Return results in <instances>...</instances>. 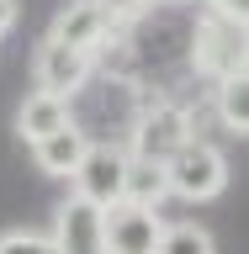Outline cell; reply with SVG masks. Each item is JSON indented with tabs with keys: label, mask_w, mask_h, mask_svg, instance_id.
<instances>
[{
	"label": "cell",
	"mask_w": 249,
	"mask_h": 254,
	"mask_svg": "<svg viewBox=\"0 0 249 254\" xmlns=\"http://www.w3.org/2000/svg\"><path fill=\"white\" fill-rule=\"evenodd\" d=\"M165 180H170V196H180V201H212L228 186V159H223L218 143H207V138L191 132L165 159Z\"/></svg>",
	"instance_id": "6da1fadb"
},
{
	"label": "cell",
	"mask_w": 249,
	"mask_h": 254,
	"mask_svg": "<svg viewBox=\"0 0 249 254\" xmlns=\"http://www.w3.org/2000/svg\"><path fill=\"white\" fill-rule=\"evenodd\" d=\"M159 206H143V201H111L101 212V249H117V254H154L159 244Z\"/></svg>",
	"instance_id": "7a4b0ae2"
},
{
	"label": "cell",
	"mask_w": 249,
	"mask_h": 254,
	"mask_svg": "<svg viewBox=\"0 0 249 254\" xmlns=\"http://www.w3.org/2000/svg\"><path fill=\"white\" fill-rule=\"evenodd\" d=\"M191 132H196V122H191L186 106L154 101V106L138 111V122H133V148H127V154H138V159H170Z\"/></svg>",
	"instance_id": "3957f363"
},
{
	"label": "cell",
	"mask_w": 249,
	"mask_h": 254,
	"mask_svg": "<svg viewBox=\"0 0 249 254\" xmlns=\"http://www.w3.org/2000/svg\"><path fill=\"white\" fill-rule=\"evenodd\" d=\"M122 175H127V148H117V143H85V154L69 170V180H75V190L85 201L111 206V201H122Z\"/></svg>",
	"instance_id": "277c9868"
},
{
	"label": "cell",
	"mask_w": 249,
	"mask_h": 254,
	"mask_svg": "<svg viewBox=\"0 0 249 254\" xmlns=\"http://www.w3.org/2000/svg\"><path fill=\"white\" fill-rule=\"evenodd\" d=\"M90 64H95L90 48H75V43H59V37H43L37 59H32V74H37V90L75 95L80 85L90 79Z\"/></svg>",
	"instance_id": "5b68a950"
},
{
	"label": "cell",
	"mask_w": 249,
	"mask_h": 254,
	"mask_svg": "<svg viewBox=\"0 0 249 254\" xmlns=\"http://www.w3.org/2000/svg\"><path fill=\"white\" fill-rule=\"evenodd\" d=\"M191 64L207 79L228 74V69H244V21H228V16L212 11V21H202L196 43H191Z\"/></svg>",
	"instance_id": "8992f818"
},
{
	"label": "cell",
	"mask_w": 249,
	"mask_h": 254,
	"mask_svg": "<svg viewBox=\"0 0 249 254\" xmlns=\"http://www.w3.org/2000/svg\"><path fill=\"white\" fill-rule=\"evenodd\" d=\"M101 212L106 206L85 201V196H69V201H59V212H53V249H80V254H95L101 249Z\"/></svg>",
	"instance_id": "52a82bcc"
},
{
	"label": "cell",
	"mask_w": 249,
	"mask_h": 254,
	"mask_svg": "<svg viewBox=\"0 0 249 254\" xmlns=\"http://www.w3.org/2000/svg\"><path fill=\"white\" fill-rule=\"evenodd\" d=\"M111 16L101 11V0H75V5H64L59 16H53V27H48V37H59V43H75V48H90V53H101V48L111 43Z\"/></svg>",
	"instance_id": "ba28073f"
},
{
	"label": "cell",
	"mask_w": 249,
	"mask_h": 254,
	"mask_svg": "<svg viewBox=\"0 0 249 254\" xmlns=\"http://www.w3.org/2000/svg\"><path fill=\"white\" fill-rule=\"evenodd\" d=\"M85 132H80V122L69 117L64 127H53V132H43V138L32 143V159H37V170L53 175V180H69V170L80 164V154H85Z\"/></svg>",
	"instance_id": "9c48e42d"
},
{
	"label": "cell",
	"mask_w": 249,
	"mask_h": 254,
	"mask_svg": "<svg viewBox=\"0 0 249 254\" xmlns=\"http://www.w3.org/2000/svg\"><path fill=\"white\" fill-rule=\"evenodd\" d=\"M69 117H75V111H69V95H53V90H32L27 101H21V111H16V138H21V143H37L43 132L64 127Z\"/></svg>",
	"instance_id": "30bf717a"
},
{
	"label": "cell",
	"mask_w": 249,
	"mask_h": 254,
	"mask_svg": "<svg viewBox=\"0 0 249 254\" xmlns=\"http://www.w3.org/2000/svg\"><path fill=\"white\" fill-rule=\"evenodd\" d=\"M170 196V180H165V159H138L127 154V175H122V201H143L159 206Z\"/></svg>",
	"instance_id": "8fae6325"
},
{
	"label": "cell",
	"mask_w": 249,
	"mask_h": 254,
	"mask_svg": "<svg viewBox=\"0 0 249 254\" xmlns=\"http://www.w3.org/2000/svg\"><path fill=\"white\" fill-rule=\"evenodd\" d=\"M218 117H223L228 132H239V138L249 132V74L244 69L218 74Z\"/></svg>",
	"instance_id": "7c38bea8"
},
{
	"label": "cell",
	"mask_w": 249,
	"mask_h": 254,
	"mask_svg": "<svg viewBox=\"0 0 249 254\" xmlns=\"http://www.w3.org/2000/svg\"><path fill=\"white\" fill-rule=\"evenodd\" d=\"M154 249H159V254H175V249H196V254H207V249H212V233H207V228H196V222H165Z\"/></svg>",
	"instance_id": "4fadbf2b"
},
{
	"label": "cell",
	"mask_w": 249,
	"mask_h": 254,
	"mask_svg": "<svg viewBox=\"0 0 249 254\" xmlns=\"http://www.w3.org/2000/svg\"><path fill=\"white\" fill-rule=\"evenodd\" d=\"M154 0H101V11L111 16V27H122V21H138Z\"/></svg>",
	"instance_id": "5bb4252c"
},
{
	"label": "cell",
	"mask_w": 249,
	"mask_h": 254,
	"mask_svg": "<svg viewBox=\"0 0 249 254\" xmlns=\"http://www.w3.org/2000/svg\"><path fill=\"white\" fill-rule=\"evenodd\" d=\"M0 249H53V238H48V233H27V228H16V233H0Z\"/></svg>",
	"instance_id": "9a60e30c"
},
{
	"label": "cell",
	"mask_w": 249,
	"mask_h": 254,
	"mask_svg": "<svg viewBox=\"0 0 249 254\" xmlns=\"http://www.w3.org/2000/svg\"><path fill=\"white\" fill-rule=\"evenodd\" d=\"M16 27V0H0V37Z\"/></svg>",
	"instance_id": "2e32d148"
},
{
	"label": "cell",
	"mask_w": 249,
	"mask_h": 254,
	"mask_svg": "<svg viewBox=\"0 0 249 254\" xmlns=\"http://www.w3.org/2000/svg\"><path fill=\"white\" fill-rule=\"evenodd\" d=\"M170 5H186V0H170Z\"/></svg>",
	"instance_id": "e0dca14e"
}]
</instances>
